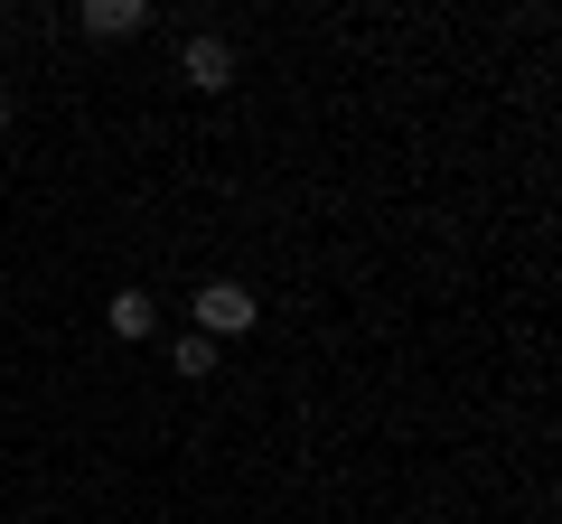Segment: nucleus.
I'll return each mask as SVG.
<instances>
[{
    "label": "nucleus",
    "mask_w": 562,
    "mask_h": 524,
    "mask_svg": "<svg viewBox=\"0 0 562 524\" xmlns=\"http://www.w3.org/2000/svg\"><path fill=\"white\" fill-rule=\"evenodd\" d=\"M169 375H188V384H206V375H216V338H198V328H188V338L169 346Z\"/></svg>",
    "instance_id": "nucleus-5"
},
{
    "label": "nucleus",
    "mask_w": 562,
    "mask_h": 524,
    "mask_svg": "<svg viewBox=\"0 0 562 524\" xmlns=\"http://www.w3.org/2000/svg\"><path fill=\"white\" fill-rule=\"evenodd\" d=\"M76 29L85 38H140V29H150V0H85Z\"/></svg>",
    "instance_id": "nucleus-3"
},
{
    "label": "nucleus",
    "mask_w": 562,
    "mask_h": 524,
    "mask_svg": "<svg viewBox=\"0 0 562 524\" xmlns=\"http://www.w3.org/2000/svg\"><path fill=\"white\" fill-rule=\"evenodd\" d=\"M103 328H113L122 346H140L150 328H160V309H150V291H113V309H103Z\"/></svg>",
    "instance_id": "nucleus-4"
},
{
    "label": "nucleus",
    "mask_w": 562,
    "mask_h": 524,
    "mask_svg": "<svg viewBox=\"0 0 562 524\" xmlns=\"http://www.w3.org/2000/svg\"><path fill=\"white\" fill-rule=\"evenodd\" d=\"M188 309H198V338H244V328L262 319V300L244 282H198V300H188Z\"/></svg>",
    "instance_id": "nucleus-1"
},
{
    "label": "nucleus",
    "mask_w": 562,
    "mask_h": 524,
    "mask_svg": "<svg viewBox=\"0 0 562 524\" xmlns=\"http://www.w3.org/2000/svg\"><path fill=\"white\" fill-rule=\"evenodd\" d=\"M0 132H10V94H0Z\"/></svg>",
    "instance_id": "nucleus-6"
},
{
    "label": "nucleus",
    "mask_w": 562,
    "mask_h": 524,
    "mask_svg": "<svg viewBox=\"0 0 562 524\" xmlns=\"http://www.w3.org/2000/svg\"><path fill=\"white\" fill-rule=\"evenodd\" d=\"M179 76L198 84V94H225V84H235V47H225V38H206V29H198V38L179 47Z\"/></svg>",
    "instance_id": "nucleus-2"
}]
</instances>
